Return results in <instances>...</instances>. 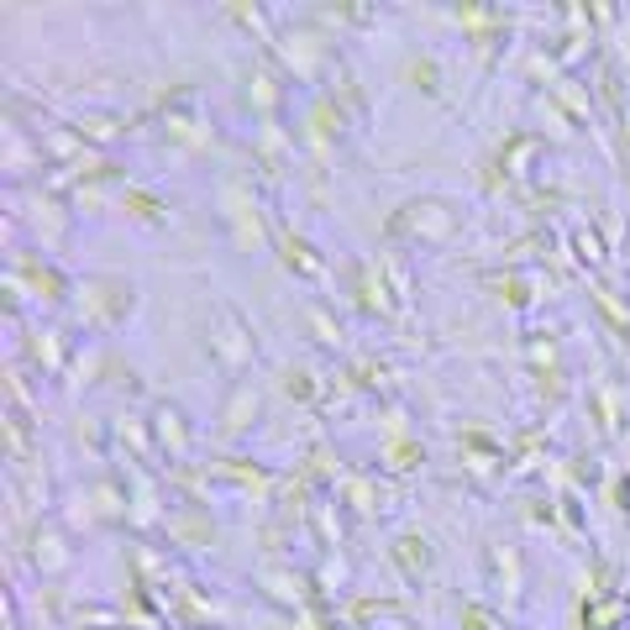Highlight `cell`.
Segmentation results:
<instances>
[{
  "mask_svg": "<svg viewBox=\"0 0 630 630\" xmlns=\"http://www.w3.org/2000/svg\"><path fill=\"white\" fill-rule=\"evenodd\" d=\"M11 284L26 290L32 300H43V305H64L69 294H79L74 290V279L53 263V258H43V252H22V247L11 252Z\"/></svg>",
  "mask_w": 630,
  "mask_h": 630,
  "instance_id": "cell-9",
  "label": "cell"
},
{
  "mask_svg": "<svg viewBox=\"0 0 630 630\" xmlns=\"http://www.w3.org/2000/svg\"><path fill=\"white\" fill-rule=\"evenodd\" d=\"M462 630H505V620L488 605H462Z\"/></svg>",
  "mask_w": 630,
  "mask_h": 630,
  "instance_id": "cell-28",
  "label": "cell"
},
{
  "mask_svg": "<svg viewBox=\"0 0 630 630\" xmlns=\"http://www.w3.org/2000/svg\"><path fill=\"white\" fill-rule=\"evenodd\" d=\"M588 410H594V420H599V426H615V400H609L605 389H594V394H588Z\"/></svg>",
  "mask_w": 630,
  "mask_h": 630,
  "instance_id": "cell-29",
  "label": "cell"
},
{
  "mask_svg": "<svg viewBox=\"0 0 630 630\" xmlns=\"http://www.w3.org/2000/svg\"><path fill=\"white\" fill-rule=\"evenodd\" d=\"M164 137H169V147L205 153V147L216 143V126H211V116L194 105V111H179V116H169V122H164Z\"/></svg>",
  "mask_w": 630,
  "mask_h": 630,
  "instance_id": "cell-16",
  "label": "cell"
},
{
  "mask_svg": "<svg viewBox=\"0 0 630 630\" xmlns=\"http://www.w3.org/2000/svg\"><path fill=\"white\" fill-rule=\"evenodd\" d=\"M488 578L505 588V599H520V578H526L520 552H515V547H505V541H494V547H488Z\"/></svg>",
  "mask_w": 630,
  "mask_h": 630,
  "instance_id": "cell-21",
  "label": "cell"
},
{
  "mask_svg": "<svg viewBox=\"0 0 630 630\" xmlns=\"http://www.w3.org/2000/svg\"><path fill=\"white\" fill-rule=\"evenodd\" d=\"M615 509H620V515L630 509V473H620V479H615Z\"/></svg>",
  "mask_w": 630,
  "mask_h": 630,
  "instance_id": "cell-30",
  "label": "cell"
},
{
  "mask_svg": "<svg viewBox=\"0 0 630 630\" xmlns=\"http://www.w3.org/2000/svg\"><path fill=\"white\" fill-rule=\"evenodd\" d=\"M337 284H341V294H347V305L363 315V320H400L394 294L384 290L379 268L368 263V258H341V263H337Z\"/></svg>",
  "mask_w": 630,
  "mask_h": 630,
  "instance_id": "cell-7",
  "label": "cell"
},
{
  "mask_svg": "<svg viewBox=\"0 0 630 630\" xmlns=\"http://www.w3.org/2000/svg\"><path fill=\"white\" fill-rule=\"evenodd\" d=\"M400 79L410 85L415 95H426V100H447V69H441V58H437V53H426V48H405V53H400Z\"/></svg>",
  "mask_w": 630,
  "mask_h": 630,
  "instance_id": "cell-14",
  "label": "cell"
},
{
  "mask_svg": "<svg viewBox=\"0 0 630 630\" xmlns=\"http://www.w3.org/2000/svg\"><path fill=\"white\" fill-rule=\"evenodd\" d=\"M79 315H85V326H95V331H122L132 311H137V284L122 279V273H95V279H85L79 284Z\"/></svg>",
  "mask_w": 630,
  "mask_h": 630,
  "instance_id": "cell-4",
  "label": "cell"
},
{
  "mask_svg": "<svg viewBox=\"0 0 630 630\" xmlns=\"http://www.w3.org/2000/svg\"><path fill=\"white\" fill-rule=\"evenodd\" d=\"M147 426H153L158 452H169V458H184V452H190V415L179 410L173 400H153V405H147Z\"/></svg>",
  "mask_w": 630,
  "mask_h": 630,
  "instance_id": "cell-13",
  "label": "cell"
},
{
  "mask_svg": "<svg viewBox=\"0 0 630 630\" xmlns=\"http://www.w3.org/2000/svg\"><path fill=\"white\" fill-rule=\"evenodd\" d=\"M588 305L599 311V320H605L615 337L630 341V315H626V305H620V300H615V294L605 290V284H588Z\"/></svg>",
  "mask_w": 630,
  "mask_h": 630,
  "instance_id": "cell-25",
  "label": "cell"
},
{
  "mask_svg": "<svg viewBox=\"0 0 630 630\" xmlns=\"http://www.w3.org/2000/svg\"><path fill=\"white\" fill-rule=\"evenodd\" d=\"M205 352L216 358V368L226 379H237L243 384V373L258 363V331L247 326V315L237 305H221L211 315V331H205Z\"/></svg>",
  "mask_w": 630,
  "mask_h": 630,
  "instance_id": "cell-3",
  "label": "cell"
},
{
  "mask_svg": "<svg viewBox=\"0 0 630 630\" xmlns=\"http://www.w3.org/2000/svg\"><path fill=\"white\" fill-rule=\"evenodd\" d=\"M488 290H494V300H499V305H509L515 315H526L536 305L531 279H526V273H515V268H509L505 279H488Z\"/></svg>",
  "mask_w": 630,
  "mask_h": 630,
  "instance_id": "cell-23",
  "label": "cell"
},
{
  "mask_svg": "<svg viewBox=\"0 0 630 630\" xmlns=\"http://www.w3.org/2000/svg\"><path fill=\"white\" fill-rule=\"evenodd\" d=\"M74 558L69 536H64V526L58 520H37V531H32V562L43 567V573H64Z\"/></svg>",
  "mask_w": 630,
  "mask_h": 630,
  "instance_id": "cell-17",
  "label": "cell"
},
{
  "mask_svg": "<svg viewBox=\"0 0 630 630\" xmlns=\"http://www.w3.org/2000/svg\"><path fill=\"white\" fill-rule=\"evenodd\" d=\"M116 211H122L126 221H137V226H169V200L158 190H132V184H126V190L116 194Z\"/></svg>",
  "mask_w": 630,
  "mask_h": 630,
  "instance_id": "cell-18",
  "label": "cell"
},
{
  "mask_svg": "<svg viewBox=\"0 0 630 630\" xmlns=\"http://www.w3.org/2000/svg\"><path fill=\"white\" fill-rule=\"evenodd\" d=\"M462 205L447 200V194H410L400 200L384 216V237L389 243H420V247H447L462 237Z\"/></svg>",
  "mask_w": 630,
  "mask_h": 630,
  "instance_id": "cell-1",
  "label": "cell"
},
{
  "mask_svg": "<svg viewBox=\"0 0 630 630\" xmlns=\"http://www.w3.org/2000/svg\"><path fill=\"white\" fill-rule=\"evenodd\" d=\"M273 384H279V394H284L290 405H315V400H320V373H315L311 363H284Z\"/></svg>",
  "mask_w": 630,
  "mask_h": 630,
  "instance_id": "cell-19",
  "label": "cell"
},
{
  "mask_svg": "<svg viewBox=\"0 0 630 630\" xmlns=\"http://www.w3.org/2000/svg\"><path fill=\"white\" fill-rule=\"evenodd\" d=\"M116 441H122V452H132V462H153V458H158L153 426H147L143 415H116Z\"/></svg>",
  "mask_w": 630,
  "mask_h": 630,
  "instance_id": "cell-20",
  "label": "cell"
},
{
  "mask_svg": "<svg viewBox=\"0 0 630 630\" xmlns=\"http://www.w3.org/2000/svg\"><path fill=\"white\" fill-rule=\"evenodd\" d=\"M384 462L394 468V473H410V468H420L426 462V447L410 437V431H389L384 441Z\"/></svg>",
  "mask_w": 630,
  "mask_h": 630,
  "instance_id": "cell-24",
  "label": "cell"
},
{
  "mask_svg": "<svg viewBox=\"0 0 630 630\" xmlns=\"http://www.w3.org/2000/svg\"><path fill=\"white\" fill-rule=\"evenodd\" d=\"M74 437H79V447H90L95 458H105V437H100V426H95V415H74V426H69Z\"/></svg>",
  "mask_w": 630,
  "mask_h": 630,
  "instance_id": "cell-27",
  "label": "cell"
},
{
  "mask_svg": "<svg viewBox=\"0 0 630 630\" xmlns=\"http://www.w3.org/2000/svg\"><path fill=\"white\" fill-rule=\"evenodd\" d=\"M258 415H263V394L252 384H232L226 389V400L216 405V437L232 447V441H243L252 426H258Z\"/></svg>",
  "mask_w": 630,
  "mask_h": 630,
  "instance_id": "cell-12",
  "label": "cell"
},
{
  "mask_svg": "<svg viewBox=\"0 0 630 630\" xmlns=\"http://www.w3.org/2000/svg\"><path fill=\"white\" fill-rule=\"evenodd\" d=\"M389 562H394L405 578H426V573L437 567V552H431V541L415 531V526H405V531L389 541Z\"/></svg>",
  "mask_w": 630,
  "mask_h": 630,
  "instance_id": "cell-15",
  "label": "cell"
},
{
  "mask_svg": "<svg viewBox=\"0 0 630 630\" xmlns=\"http://www.w3.org/2000/svg\"><path fill=\"white\" fill-rule=\"evenodd\" d=\"M268 53L284 64V74H300V79H320V69L331 64V43H326V26L320 22H290L273 37Z\"/></svg>",
  "mask_w": 630,
  "mask_h": 630,
  "instance_id": "cell-6",
  "label": "cell"
},
{
  "mask_svg": "<svg viewBox=\"0 0 630 630\" xmlns=\"http://www.w3.org/2000/svg\"><path fill=\"white\" fill-rule=\"evenodd\" d=\"M541 153H547V137H541V132H526V126H515V132H505V137L479 158L473 179H479V190L484 194H505V190H515V184L526 190V179H531Z\"/></svg>",
  "mask_w": 630,
  "mask_h": 630,
  "instance_id": "cell-2",
  "label": "cell"
},
{
  "mask_svg": "<svg viewBox=\"0 0 630 630\" xmlns=\"http://www.w3.org/2000/svg\"><path fill=\"white\" fill-rule=\"evenodd\" d=\"M305 326L315 331V341H320V347H331V352L341 347V326L331 320V311H326V305H311V311H305Z\"/></svg>",
  "mask_w": 630,
  "mask_h": 630,
  "instance_id": "cell-26",
  "label": "cell"
},
{
  "mask_svg": "<svg viewBox=\"0 0 630 630\" xmlns=\"http://www.w3.org/2000/svg\"><path fill=\"white\" fill-rule=\"evenodd\" d=\"M273 252H279V263L290 268L300 284H311V290L331 284V263H326V252H320L305 232H294L290 221H273Z\"/></svg>",
  "mask_w": 630,
  "mask_h": 630,
  "instance_id": "cell-10",
  "label": "cell"
},
{
  "mask_svg": "<svg viewBox=\"0 0 630 630\" xmlns=\"http://www.w3.org/2000/svg\"><path fill=\"white\" fill-rule=\"evenodd\" d=\"M373 268H379L384 290L394 294V305H400V315H410L415 290H410V268H405V258H373Z\"/></svg>",
  "mask_w": 630,
  "mask_h": 630,
  "instance_id": "cell-22",
  "label": "cell"
},
{
  "mask_svg": "<svg viewBox=\"0 0 630 630\" xmlns=\"http://www.w3.org/2000/svg\"><path fill=\"white\" fill-rule=\"evenodd\" d=\"M221 216H226V232H232V243L237 247H268L273 243V221L263 205L252 200V190H247V179H226V190H221Z\"/></svg>",
  "mask_w": 630,
  "mask_h": 630,
  "instance_id": "cell-8",
  "label": "cell"
},
{
  "mask_svg": "<svg viewBox=\"0 0 630 630\" xmlns=\"http://www.w3.org/2000/svg\"><path fill=\"white\" fill-rule=\"evenodd\" d=\"M243 100H247V111H258V126L268 122H284V100H290V74H284V64L273 58V53H258L252 64L243 69Z\"/></svg>",
  "mask_w": 630,
  "mask_h": 630,
  "instance_id": "cell-5",
  "label": "cell"
},
{
  "mask_svg": "<svg viewBox=\"0 0 630 630\" xmlns=\"http://www.w3.org/2000/svg\"><path fill=\"white\" fill-rule=\"evenodd\" d=\"M164 536H169L173 547H190V552H200V547H216V541H221L211 505H205V499H194V494H184L179 505L164 509Z\"/></svg>",
  "mask_w": 630,
  "mask_h": 630,
  "instance_id": "cell-11",
  "label": "cell"
}]
</instances>
